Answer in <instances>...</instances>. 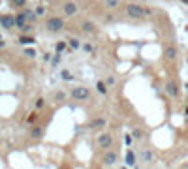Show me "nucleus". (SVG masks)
I'll list each match as a JSON object with an SVG mask.
<instances>
[{
  "label": "nucleus",
  "instance_id": "5",
  "mask_svg": "<svg viewBox=\"0 0 188 169\" xmlns=\"http://www.w3.org/2000/svg\"><path fill=\"white\" fill-rule=\"evenodd\" d=\"M62 11H64V15H66V17H73V15L79 13V6H77L75 2H64Z\"/></svg>",
  "mask_w": 188,
  "mask_h": 169
},
{
  "label": "nucleus",
  "instance_id": "9",
  "mask_svg": "<svg viewBox=\"0 0 188 169\" xmlns=\"http://www.w3.org/2000/svg\"><path fill=\"white\" fill-rule=\"evenodd\" d=\"M117 160H119V154H117L115 150H109V152H105V154H103L102 164H103V165H113Z\"/></svg>",
  "mask_w": 188,
  "mask_h": 169
},
{
  "label": "nucleus",
  "instance_id": "25",
  "mask_svg": "<svg viewBox=\"0 0 188 169\" xmlns=\"http://www.w3.org/2000/svg\"><path fill=\"white\" fill-rule=\"evenodd\" d=\"M34 13H36V17H40V15L45 13V6H38L36 9H34Z\"/></svg>",
  "mask_w": 188,
  "mask_h": 169
},
{
  "label": "nucleus",
  "instance_id": "1",
  "mask_svg": "<svg viewBox=\"0 0 188 169\" xmlns=\"http://www.w3.org/2000/svg\"><path fill=\"white\" fill-rule=\"evenodd\" d=\"M124 11H126V15H128L130 19H143L145 15L152 13V9L145 8V6H139V4H126Z\"/></svg>",
  "mask_w": 188,
  "mask_h": 169
},
{
  "label": "nucleus",
  "instance_id": "36",
  "mask_svg": "<svg viewBox=\"0 0 188 169\" xmlns=\"http://www.w3.org/2000/svg\"><path fill=\"white\" fill-rule=\"evenodd\" d=\"M184 113H186V115H188V107H186V109H184Z\"/></svg>",
  "mask_w": 188,
  "mask_h": 169
},
{
  "label": "nucleus",
  "instance_id": "14",
  "mask_svg": "<svg viewBox=\"0 0 188 169\" xmlns=\"http://www.w3.org/2000/svg\"><path fill=\"white\" fill-rule=\"evenodd\" d=\"M96 92L102 94V96L107 94V84H105V81H96Z\"/></svg>",
  "mask_w": 188,
  "mask_h": 169
},
{
  "label": "nucleus",
  "instance_id": "11",
  "mask_svg": "<svg viewBox=\"0 0 188 169\" xmlns=\"http://www.w3.org/2000/svg\"><path fill=\"white\" fill-rule=\"evenodd\" d=\"M43 134H45L43 128H41V126H38V124H34V126L30 128V137H32V139H41V137H43Z\"/></svg>",
  "mask_w": 188,
  "mask_h": 169
},
{
  "label": "nucleus",
  "instance_id": "27",
  "mask_svg": "<svg viewBox=\"0 0 188 169\" xmlns=\"http://www.w3.org/2000/svg\"><path fill=\"white\" fill-rule=\"evenodd\" d=\"M105 84H107V88H109V86H115L117 79H115V77H107V79H105Z\"/></svg>",
  "mask_w": 188,
  "mask_h": 169
},
{
  "label": "nucleus",
  "instance_id": "22",
  "mask_svg": "<svg viewBox=\"0 0 188 169\" xmlns=\"http://www.w3.org/2000/svg\"><path fill=\"white\" fill-rule=\"evenodd\" d=\"M81 49L85 51V53H90V55H92L94 51H96V47H94L92 43H83V47H81Z\"/></svg>",
  "mask_w": 188,
  "mask_h": 169
},
{
  "label": "nucleus",
  "instance_id": "23",
  "mask_svg": "<svg viewBox=\"0 0 188 169\" xmlns=\"http://www.w3.org/2000/svg\"><path fill=\"white\" fill-rule=\"evenodd\" d=\"M11 6H13V8H25V6H27V0H13Z\"/></svg>",
  "mask_w": 188,
  "mask_h": 169
},
{
  "label": "nucleus",
  "instance_id": "18",
  "mask_svg": "<svg viewBox=\"0 0 188 169\" xmlns=\"http://www.w3.org/2000/svg\"><path fill=\"white\" fill-rule=\"evenodd\" d=\"M132 137H134L135 141H139V139L145 137V132H143V130H139V128H135L134 132H132Z\"/></svg>",
  "mask_w": 188,
  "mask_h": 169
},
{
  "label": "nucleus",
  "instance_id": "20",
  "mask_svg": "<svg viewBox=\"0 0 188 169\" xmlns=\"http://www.w3.org/2000/svg\"><path fill=\"white\" fill-rule=\"evenodd\" d=\"M19 43H25V45H27V43H36V40H34V38H32V36H21V38H19Z\"/></svg>",
  "mask_w": 188,
  "mask_h": 169
},
{
  "label": "nucleus",
  "instance_id": "33",
  "mask_svg": "<svg viewBox=\"0 0 188 169\" xmlns=\"http://www.w3.org/2000/svg\"><path fill=\"white\" fill-rule=\"evenodd\" d=\"M27 122H28V124H32V126H34V122H36V115H30V116L27 118Z\"/></svg>",
  "mask_w": 188,
  "mask_h": 169
},
{
  "label": "nucleus",
  "instance_id": "26",
  "mask_svg": "<svg viewBox=\"0 0 188 169\" xmlns=\"http://www.w3.org/2000/svg\"><path fill=\"white\" fill-rule=\"evenodd\" d=\"M132 143H134V137H132V134H126V135H124V145H128V147H130Z\"/></svg>",
  "mask_w": 188,
  "mask_h": 169
},
{
  "label": "nucleus",
  "instance_id": "19",
  "mask_svg": "<svg viewBox=\"0 0 188 169\" xmlns=\"http://www.w3.org/2000/svg\"><path fill=\"white\" fill-rule=\"evenodd\" d=\"M23 13H25L27 21H36V13H34V9H23Z\"/></svg>",
  "mask_w": 188,
  "mask_h": 169
},
{
  "label": "nucleus",
  "instance_id": "4",
  "mask_svg": "<svg viewBox=\"0 0 188 169\" xmlns=\"http://www.w3.org/2000/svg\"><path fill=\"white\" fill-rule=\"evenodd\" d=\"M70 94H72V98L77 100V102H85V100L90 98V88L89 86H73Z\"/></svg>",
  "mask_w": 188,
  "mask_h": 169
},
{
  "label": "nucleus",
  "instance_id": "32",
  "mask_svg": "<svg viewBox=\"0 0 188 169\" xmlns=\"http://www.w3.org/2000/svg\"><path fill=\"white\" fill-rule=\"evenodd\" d=\"M57 100H58V102L66 100V92H58V94H57Z\"/></svg>",
  "mask_w": 188,
  "mask_h": 169
},
{
  "label": "nucleus",
  "instance_id": "29",
  "mask_svg": "<svg viewBox=\"0 0 188 169\" xmlns=\"http://www.w3.org/2000/svg\"><path fill=\"white\" fill-rule=\"evenodd\" d=\"M143 160H147V162L152 160V152L151 150H143Z\"/></svg>",
  "mask_w": 188,
  "mask_h": 169
},
{
  "label": "nucleus",
  "instance_id": "21",
  "mask_svg": "<svg viewBox=\"0 0 188 169\" xmlns=\"http://www.w3.org/2000/svg\"><path fill=\"white\" fill-rule=\"evenodd\" d=\"M60 77H62L64 81H72V79H73L72 71H68V70H62V71H60Z\"/></svg>",
  "mask_w": 188,
  "mask_h": 169
},
{
  "label": "nucleus",
  "instance_id": "28",
  "mask_svg": "<svg viewBox=\"0 0 188 169\" xmlns=\"http://www.w3.org/2000/svg\"><path fill=\"white\" fill-rule=\"evenodd\" d=\"M43 105H45V100L43 98H38L36 100V109H43Z\"/></svg>",
  "mask_w": 188,
  "mask_h": 169
},
{
  "label": "nucleus",
  "instance_id": "24",
  "mask_svg": "<svg viewBox=\"0 0 188 169\" xmlns=\"http://www.w3.org/2000/svg\"><path fill=\"white\" fill-rule=\"evenodd\" d=\"M25 55H27V57H30V58H34V57H36V49L27 47V49H25Z\"/></svg>",
  "mask_w": 188,
  "mask_h": 169
},
{
  "label": "nucleus",
  "instance_id": "34",
  "mask_svg": "<svg viewBox=\"0 0 188 169\" xmlns=\"http://www.w3.org/2000/svg\"><path fill=\"white\" fill-rule=\"evenodd\" d=\"M30 30H32V27H30V25H27V27L23 28V32H30Z\"/></svg>",
  "mask_w": 188,
  "mask_h": 169
},
{
  "label": "nucleus",
  "instance_id": "2",
  "mask_svg": "<svg viewBox=\"0 0 188 169\" xmlns=\"http://www.w3.org/2000/svg\"><path fill=\"white\" fill-rule=\"evenodd\" d=\"M113 143H115V139H113V135L109 134V132H103V134H100L98 137H96V145H98L102 150H109V148L113 147Z\"/></svg>",
  "mask_w": 188,
  "mask_h": 169
},
{
  "label": "nucleus",
  "instance_id": "6",
  "mask_svg": "<svg viewBox=\"0 0 188 169\" xmlns=\"http://www.w3.org/2000/svg\"><path fill=\"white\" fill-rule=\"evenodd\" d=\"M166 92H167V96H171V98H177V96H179V84H177L175 79H169L166 83Z\"/></svg>",
  "mask_w": 188,
  "mask_h": 169
},
{
  "label": "nucleus",
  "instance_id": "10",
  "mask_svg": "<svg viewBox=\"0 0 188 169\" xmlns=\"http://www.w3.org/2000/svg\"><path fill=\"white\" fill-rule=\"evenodd\" d=\"M0 25H2L4 28H13L15 27V15H2Z\"/></svg>",
  "mask_w": 188,
  "mask_h": 169
},
{
  "label": "nucleus",
  "instance_id": "37",
  "mask_svg": "<svg viewBox=\"0 0 188 169\" xmlns=\"http://www.w3.org/2000/svg\"><path fill=\"white\" fill-rule=\"evenodd\" d=\"M122 169H128V167H122Z\"/></svg>",
  "mask_w": 188,
  "mask_h": 169
},
{
  "label": "nucleus",
  "instance_id": "17",
  "mask_svg": "<svg viewBox=\"0 0 188 169\" xmlns=\"http://www.w3.org/2000/svg\"><path fill=\"white\" fill-rule=\"evenodd\" d=\"M166 58H169V60H175V58H177V49H175L173 45H169L166 49Z\"/></svg>",
  "mask_w": 188,
  "mask_h": 169
},
{
  "label": "nucleus",
  "instance_id": "31",
  "mask_svg": "<svg viewBox=\"0 0 188 169\" xmlns=\"http://www.w3.org/2000/svg\"><path fill=\"white\" fill-rule=\"evenodd\" d=\"M58 62H60V55H55V57L51 58V64H53V66H58Z\"/></svg>",
  "mask_w": 188,
  "mask_h": 169
},
{
  "label": "nucleus",
  "instance_id": "3",
  "mask_svg": "<svg viewBox=\"0 0 188 169\" xmlns=\"http://www.w3.org/2000/svg\"><path fill=\"white\" fill-rule=\"evenodd\" d=\"M45 27H47V30L51 34H57V32H60L64 28V19L62 17H49L45 21Z\"/></svg>",
  "mask_w": 188,
  "mask_h": 169
},
{
  "label": "nucleus",
  "instance_id": "35",
  "mask_svg": "<svg viewBox=\"0 0 188 169\" xmlns=\"http://www.w3.org/2000/svg\"><path fill=\"white\" fill-rule=\"evenodd\" d=\"M4 45H6V41L2 40V38H0V49H2V47H4Z\"/></svg>",
  "mask_w": 188,
  "mask_h": 169
},
{
  "label": "nucleus",
  "instance_id": "13",
  "mask_svg": "<svg viewBox=\"0 0 188 169\" xmlns=\"http://www.w3.org/2000/svg\"><path fill=\"white\" fill-rule=\"evenodd\" d=\"M124 164L128 165V167H132V165L135 164V152H134V150H126V156H124Z\"/></svg>",
  "mask_w": 188,
  "mask_h": 169
},
{
  "label": "nucleus",
  "instance_id": "8",
  "mask_svg": "<svg viewBox=\"0 0 188 169\" xmlns=\"http://www.w3.org/2000/svg\"><path fill=\"white\" fill-rule=\"evenodd\" d=\"M81 30L85 32V34H96L98 32V25L94 21H83L81 23Z\"/></svg>",
  "mask_w": 188,
  "mask_h": 169
},
{
  "label": "nucleus",
  "instance_id": "30",
  "mask_svg": "<svg viewBox=\"0 0 188 169\" xmlns=\"http://www.w3.org/2000/svg\"><path fill=\"white\" fill-rule=\"evenodd\" d=\"M105 6H107V8H117V6H119V0H107Z\"/></svg>",
  "mask_w": 188,
  "mask_h": 169
},
{
  "label": "nucleus",
  "instance_id": "7",
  "mask_svg": "<svg viewBox=\"0 0 188 169\" xmlns=\"http://www.w3.org/2000/svg\"><path fill=\"white\" fill-rule=\"evenodd\" d=\"M105 126H107V118H105V116H96V118H92L89 122L90 130H102V128H105Z\"/></svg>",
  "mask_w": 188,
  "mask_h": 169
},
{
  "label": "nucleus",
  "instance_id": "12",
  "mask_svg": "<svg viewBox=\"0 0 188 169\" xmlns=\"http://www.w3.org/2000/svg\"><path fill=\"white\" fill-rule=\"evenodd\" d=\"M15 27H17V28H21V30H23L25 27H27V17H25V13H23V11L15 15Z\"/></svg>",
  "mask_w": 188,
  "mask_h": 169
},
{
  "label": "nucleus",
  "instance_id": "15",
  "mask_svg": "<svg viewBox=\"0 0 188 169\" xmlns=\"http://www.w3.org/2000/svg\"><path fill=\"white\" fill-rule=\"evenodd\" d=\"M66 49H68V41H57L55 43V53L57 55H62Z\"/></svg>",
  "mask_w": 188,
  "mask_h": 169
},
{
  "label": "nucleus",
  "instance_id": "16",
  "mask_svg": "<svg viewBox=\"0 0 188 169\" xmlns=\"http://www.w3.org/2000/svg\"><path fill=\"white\" fill-rule=\"evenodd\" d=\"M68 47L73 49V51H77V49H81L83 45H81V41L77 40V38H70V40H68Z\"/></svg>",
  "mask_w": 188,
  "mask_h": 169
},
{
  "label": "nucleus",
  "instance_id": "38",
  "mask_svg": "<svg viewBox=\"0 0 188 169\" xmlns=\"http://www.w3.org/2000/svg\"><path fill=\"white\" fill-rule=\"evenodd\" d=\"M0 19H2V15H0Z\"/></svg>",
  "mask_w": 188,
  "mask_h": 169
}]
</instances>
